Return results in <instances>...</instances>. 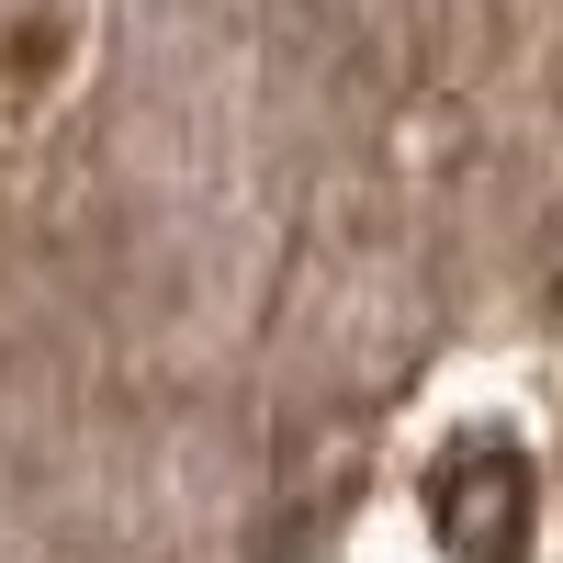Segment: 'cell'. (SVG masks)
Returning a JSON list of instances; mask_svg holds the SVG:
<instances>
[{
    "label": "cell",
    "instance_id": "1",
    "mask_svg": "<svg viewBox=\"0 0 563 563\" xmlns=\"http://www.w3.org/2000/svg\"><path fill=\"white\" fill-rule=\"evenodd\" d=\"M429 530L462 563H530V451L519 440H451L429 474Z\"/></svg>",
    "mask_w": 563,
    "mask_h": 563
}]
</instances>
